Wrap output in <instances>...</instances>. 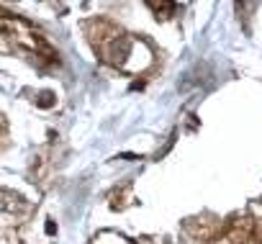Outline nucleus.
Instances as JSON below:
<instances>
[{"label": "nucleus", "mask_w": 262, "mask_h": 244, "mask_svg": "<svg viewBox=\"0 0 262 244\" xmlns=\"http://www.w3.org/2000/svg\"><path fill=\"white\" fill-rule=\"evenodd\" d=\"M52 103H54V95H52V93H41V95H39V105L47 108V105H52Z\"/></svg>", "instance_id": "1"}]
</instances>
